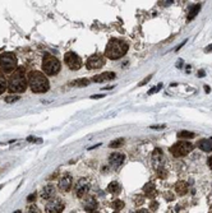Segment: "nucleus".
Masks as SVG:
<instances>
[{"instance_id": "1", "label": "nucleus", "mask_w": 212, "mask_h": 213, "mask_svg": "<svg viewBox=\"0 0 212 213\" xmlns=\"http://www.w3.org/2000/svg\"><path fill=\"white\" fill-rule=\"evenodd\" d=\"M126 51H128V44L125 41L118 38H111L105 49V56L111 60H118L126 54Z\"/></svg>"}, {"instance_id": "2", "label": "nucleus", "mask_w": 212, "mask_h": 213, "mask_svg": "<svg viewBox=\"0 0 212 213\" xmlns=\"http://www.w3.org/2000/svg\"><path fill=\"white\" fill-rule=\"evenodd\" d=\"M28 84H30L32 92H36V93H44L50 87L47 78L42 73H40V72H32L30 74V78H28Z\"/></svg>"}, {"instance_id": "3", "label": "nucleus", "mask_w": 212, "mask_h": 213, "mask_svg": "<svg viewBox=\"0 0 212 213\" xmlns=\"http://www.w3.org/2000/svg\"><path fill=\"white\" fill-rule=\"evenodd\" d=\"M27 88V81L23 73V69L19 68L14 72L9 79V91L13 93H21L26 91Z\"/></svg>"}, {"instance_id": "4", "label": "nucleus", "mask_w": 212, "mask_h": 213, "mask_svg": "<svg viewBox=\"0 0 212 213\" xmlns=\"http://www.w3.org/2000/svg\"><path fill=\"white\" fill-rule=\"evenodd\" d=\"M17 68V58L12 52H4L0 55V70L3 73H14Z\"/></svg>"}, {"instance_id": "5", "label": "nucleus", "mask_w": 212, "mask_h": 213, "mask_svg": "<svg viewBox=\"0 0 212 213\" xmlns=\"http://www.w3.org/2000/svg\"><path fill=\"white\" fill-rule=\"evenodd\" d=\"M42 69H44L45 74H47V75H55L60 70V63L55 56L47 54V55H45L44 61H42Z\"/></svg>"}, {"instance_id": "6", "label": "nucleus", "mask_w": 212, "mask_h": 213, "mask_svg": "<svg viewBox=\"0 0 212 213\" xmlns=\"http://www.w3.org/2000/svg\"><path fill=\"white\" fill-rule=\"evenodd\" d=\"M192 151H193V144L188 142H178L170 148V152L175 157H184Z\"/></svg>"}, {"instance_id": "7", "label": "nucleus", "mask_w": 212, "mask_h": 213, "mask_svg": "<svg viewBox=\"0 0 212 213\" xmlns=\"http://www.w3.org/2000/svg\"><path fill=\"white\" fill-rule=\"evenodd\" d=\"M64 207H65V203L63 199L55 196L47 202V204L45 206V211L46 213H62L64 211Z\"/></svg>"}, {"instance_id": "8", "label": "nucleus", "mask_w": 212, "mask_h": 213, "mask_svg": "<svg viewBox=\"0 0 212 213\" xmlns=\"http://www.w3.org/2000/svg\"><path fill=\"white\" fill-rule=\"evenodd\" d=\"M64 61L67 66L72 70H78L82 66V59L76 54V52H67L64 56Z\"/></svg>"}, {"instance_id": "9", "label": "nucleus", "mask_w": 212, "mask_h": 213, "mask_svg": "<svg viewBox=\"0 0 212 213\" xmlns=\"http://www.w3.org/2000/svg\"><path fill=\"white\" fill-rule=\"evenodd\" d=\"M104 64H105V56L101 54H95L88 58L86 66L90 70H93V69H100L101 66H104Z\"/></svg>"}, {"instance_id": "10", "label": "nucleus", "mask_w": 212, "mask_h": 213, "mask_svg": "<svg viewBox=\"0 0 212 213\" xmlns=\"http://www.w3.org/2000/svg\"><path fill=\"white\" fill-rule=\"evenodd\" d=\"M90 190V185L86 179H79L78 182L76 184V195L78 198H83Z\"/></svg>"}, {"instance_id": "11", "label": "nucleus", "mask_w": 212, "mask_h": 213, "mask_svg": "<svg viewBox=\"0 0 212 213\" xmlns=\"http://www.w3.org/2000/svg\"><path fill=\"white\" fill-rule=\"evenodd\" d=\"M112 79H115V73H112V72H105V73L95 75L92 78V81L93 82H97V83H102V82L112 81Z\"/></svg>"}, {"instance_id": "12", "label": "nucleus", "mask_w": 212, "mask_h": 213, "mask_svg": "<svg viewBox=\"0 0 212 213\" xmlns=\"http://www.w3.org/2000/svg\"><path fill=\"white\" fill-rule=\"evenodd\" d=\"M72 182H73L72 176H70L69 174L64 175V176L60 179V181H59V188H60V190L68 192L70 188H72Z\"/></svg>"}, {"instance_id": "13", "label": "nucleus", "mask_w": 212, "mask_h": 213, "mask_svg": "<svg viewBox=\"0 0 212 213\" xmlns=\"http://www.w3.org/2000/svg\"><path fill=\"white\" fill-rule=\"evenodd\" d=\"M84 207V211L88 212V213H93L96 209H97V201L93 198V196H88L86 199V202L83 204Z\"/></svg>"}, {"instance_id": "14", "label": "nucleus", "mask_w": 212, "mask_h": 213, "mask_svg": "<svg viewBox=\"0 0 212 213\" xmlns=\"http://www.w3.org/2000/svg\"><path fill=\"white\" fill-rule=\"evenodd\" d=\"M124 161V154L121 153H112L110 156V165L114 167V168H118Z\"/></svg>"}, {"instance_id": "15", "label": "nucleus", "mask_w": 212, "mask_h": 213, "mask_svg": "<svg viewBox=\"0 0 212 213\" xmlns=\"http://www.w3.org/2000/svg\"><path fill=\"white\" fill-rule=\"evenodd\" d=\"M55 195V186L49 184L46 186H44V189L41 192V196L42 199H51L52 196Z\"/></svg>"}, {"instance_id": "16", "label": "nucleus", "mask_w": 212, "mask_h": 213, "mask_svg": "<svg viewBox=\"0 0 212 213\" xmlns=\"http://www.w3.org/2000/svg\"><path fill=\"white\" fill-rule=\"evenodd\" d=\"M197 145H198L203 152H211L212 151V139H201Z\"/></svg>"}, {"instance_id": "17", "label": "nucleus", "mask_w": 212, "mask_h": 213, "mask_svg": "<svg viewBox=\"0 0 212 213\" xmlns=\"http://www.w3.org/2000/svg\"><path fill=\"white\" fill-rule=\"evenodd\" d=\"M175 190L179 195H184L187 192H188V184L185 181H179L176 185H175Z\"/></svg>"}, {"instance_id": "18", "label": "nucleus", "mask_w": 212, "mask_h": 213, "mask_svg": "<svg viewBox=\"0 0 212 213\" xmlns=\"http://www.w3.org/2000/svg\"><path fill=\"white\" fill-rule=\"evenodd\" d=\"M107 192L111 193V194H114V195L119 194L120 193V185H119V182H116V181L110 182L109 186H107Z\"/></svg>"}, {"instance_id": "19", "label": "nucleus", "mask_w": 212, "mask_h": 213, "mask_svg": "<svg viewBox=\"0 0 212 213\" xmlns=\"http://www.w3.org/2000/svg\"><path fill=\"white\" fill-rule=\"evenodd\" d=\"M200 9H201V5H200V4H194V5H192L190 9H189V13H188V21H192L197 14H198Z\"/></svg>"}, {"instance_id": "20", "label": "nucleus", "mask_w": 212, "mask_h": 213, "mask_svg": "<svg viewBox=\"0 0 212 213\" xmlns=\"http://www.w3.org/2000/svg\"><path fill=\"white\" fill-rule=\"evenodd\" d=\"M88 84H90V81L87 78H79L73 82H70V86H76V87H86Z\"/></svg>"}, {"instance_id": "21", "label": "nucleus", "mask_w": 212, "mask_h": 213, "mask_svg": "<svg viewBox=\"0 0 212 213\" xmlns=\"http://www.w3.org/2000/svg\"><path fill=\"white\" fill-rule=\"evenodd\" d=\"M145 193H146V195H147L148 198H153V196H155V194H156V189H155L153 184L148 182V184L145 185Z\"/></svg>"}, {"instance_id": "22", "label": "nucleus", "mask_w": 212, "mask_h": 213, "mask_svg": "<svg viewBox=\"0 0 212 213\" xmlns=\"http://www.w3.org/2000/svg\"><path fill=\"white\" fill-rule=\"evenodd\" d=\"M153 163L156 165V167L157 166H160V161L162 159V152L160 151V149H155L153 151Z\"/></svg>"}, {"instance_id": "23", "label": "nucleus", "mask_w": 212, "mask_h": 213, "mask_svg": "<svg viewBox=\"0 0 212 213\" xmlns=\"http://www.w3.org/2000/svg\"><path fill=\"white\" fill-rule=\"evenodd\" d=\"M7 89V79H5V75L4 73L0 70V95Z\"/></svg>"}, {"instance_id": "24", "label": "nucleus", "mask_w": 212, "mask_h": 213, "mask_svg": "<svg viewBox=\"0 0 212 213\" xmlns=\"http://www.w3.org/2000/svg\"><path fill=\"white\" fill-rule=\"evenodd\" d=\"M178 137H179V138L192 139V138H194V133H192V131H187V130H183V131H179V133H178Z\"/></svg>"}, {"instance_id": "25", "label": "nucleus", "mask_w": 212, "mask_h": 213, "mask_svg": "<svg viewBox=\"0 0 212 213\" xmlns=\"http://www.w3.org/2000/svg\"><path fill=\"white\" fill-rule=\"evenodd\" d=\"M123 144H124V139H123V138H119V139H116V140H112V142L110 143V147H111V148H118V147H121Z\"/></svg>"}, {"instance_id": "26", "label": "nucleus", "mask_w": 212, "mask_h": 213, "mask_svg": "<svg viewBox=\"0 0 212 213\" xmlns=\"http://www.w3.org/2000/svg\"><path fill=\"white\" fill-rule=\"evenodd\" d=\"M111 207L114 208L115 211H120V209L124 207V202H123V201H119V199H116V201H114V202H112Z\"/></svg>"}, {"instance_id": "27", "label": "nucleus", "mask_w": 212, "mask_h": 213, "mask_svg": "<svg viewBox=\"0 0 212 213\" xmlns=\"http://www.w3.org/2000/svg\"><path fill=\"white\" fill-rule=\"evenodd\" d=\"M26 213H40V209L36 206H30V207L27 208Z\"/></svg>"}, {"instance_id": "28", "label": "nucleus", "mask_w": 212, "mask_h": 213, "mask_svg": "<svg viewBox=\"0 0 212 213\" xmlns=\"http://www.w3.org/2000/svg\"><path fill=\"white\" fill-rule=\"evenodd\" d=\"M161 87H162V84H159V86H156V87H153V88H151L148 92H147V95H153L155 92H159L160 89H161Z\"/></svg>"}, {"instance_id": "29", "label": "nucleus", "mask_w": 212, "mask_h": 213, "mask_svg": "<svg viewBox=\"0 0 212 213\" xmlns=\"http://www.w3.org/2000/svg\"><path fill=\"white\" fill-rule=\"evenodd\" d=\"M18 100H19L18 96H8V97H5V102H8V103H10V102H16V101H18Z\"/></svg>"}, {"instance_id": "30", "label": "nucleus", "mask_w": 212, "mask_h": 213, "mask_svg": "<svg viewBox=\"0 0 212 213\" xmlns=\"http://www.w3.org/2000/svg\"><path fill=\"white\" fill-rule=\"evenodd\" d=\"M36 196H37V194L36 193H32V194H30V195H28V198H27V201L28 202H33V201H36Z\"/></svg>"}, {"instance_id": "31", "label": "nucleus", "mask_w": 212, "mask_h": 213, "mask_svg": "<svg viewBox=\"0 0 212 213\" xmlns=\"http://www.w3.org/2000/svg\"><path fill=\"white\" fill-rule=\"evenodd\" d=\"M151 78H152V75H148V77H146V78H145V79H143V81H142V82H141V83H139L138 86H141V87H142V86H145L146 83H148V82H150V79H151Z\"/></svg>"}, {"instance_id": "32", "label": "nucleus", "mask_w": 212, "mask_h": 213, "mask_svg": "<svg viewBox=\"0 0 212 213\" xmlns=\"http://www.w3.org/2000/svg\"><path fill=\"white\" fill-rule=\"evenodd\" d=\"M102 97H105V95H92V96H91V98H92V100H96V98H102Z\"/></svg>"}, {"instance_id": "33", "label": "nucleus", "mask_w": 212, "mask_h": 213, "mask_svg": "<svg viewBox=\"0 0 212 213\" xmlns=\"http://www.w3.org/2000/svg\"><path fill=\"white\" fill-rule=\"evenodd\" d=\"M151 129H165V125H152L151 126Z\"/></svg>"}, {"instance_id": "34", "label": "nucleus", "mask_w": 212, "mask_h": 213, "mask_svg": "<svg viewBox=\"0 0 212 213\" xmlns=\"http://www.w3.org/2000/svg\"><path fill=\"white\" fill-rule=\"evenodd\" d=\"M207 163H208V166H210V168L212 170V156L208 158V161H207Z\"/></svg>"}, {"instance_id": "35", "label": "nucleus", "mask_w": 212, "mask_h": 213, "mask_svg": "<svg viewBox=\"0 0 212 213\" xmlns=\"http://www.w3.org/2000/svg\"><path fill=\"white\" fill-rule=\"evenodd\" d=\"M205 51H206V52H210V51H212V45H210V46H207V47L205 49Z\"/></svg>"}, {"instance_id": "36", "label": "nucleus", "mask_w": 212, "mask_h": 213, "mask_svg": "<svg viewBox=\"0 0 212 213\" xmlns=\"http://www.w3.org/2000/svg\"><path fill=\"white\" fill-rule=\"evenodd\" d=\"M197 75H198V77H205V72H203V70H200Z\"/></svg>"}, {"instance_id": "37", "label": "nucleus", "mask_w": 212, "mask_h": 213, "mask_svg": "<svg viewBox=\"0 0 212 213\" xmlns=\"http://www.w3.org/2000/svg\"><path fill=\"white\" fill-rule=\"evenodd\" d=\"M137 213H148V211L147 209H139Z\"/></svg>"}, {"instance_id": "38", "label": "nucleus", "mask_w": 212, "mask_h": 213, "mask_svg": "<svg viewBox=\"0 0 212 213\" xmlns=\"http://www.w3.org/2000/svg\"><path fill=\"white\" fill-rule=\"evenodd\" d=\"M205 91H206V92H210L211 89H210V87H207V86H206V87H205Z\"/></svg>"}, {"instance_id": "39", "label": "nucleus", "mask_w": 212, "mask_h": 213, "mask_svg": "<svg viewBox=\"0 0 212 213\" xmlns=\"http://www.w3.org/2000/svg\"><path fill=\"white\" fill-rule=\"evenodd\" d=\"M14 213H22L21 211H16V212H14Z\"/></svg>"}, {"instance_id": "40", "label": "nucleus", "mask_w": 212, "mask_h": 213, "mask_svg": "<svg viewBox=\"0 0 212 213\" xmlns=\"http://www.w3.org/2000/svg\"><path fill=\"white\" fill-rule=\"evenodd\" d=\"M3 186H4V185H0V189H2V188H3Z\"/></svg>"}, {"instance_id": "41", "label": "nucleus", "mask_w": 212, "mask_h": 213, "mask_svg": "<svg viewBox=\"0 0 212 213\" xmlns=\"http://www.w3.org/2000/svg\"><path fill=\"white\" fill-rule=\"evenodd\" d=\"M115 213H116V212H115Z\"/></svg>"}]
</instances>
